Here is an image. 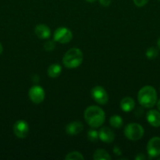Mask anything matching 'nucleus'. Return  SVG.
<instances>
[{
  "mask_svg": "<svg viewBox=\"0 0 160 160\" xmlns=\"http://www.w3.org/2000/svg\"><path fill=\"white\" fill-rule=\"evenodd\" d=\"M84 118L86 123L93 128L101 126L105 120V113L99 106H92L88 107L84 112Z\"/></svg>",
  "mask_w": 160,
  "mask_h": 160,
  "instance_id": "obj_1",
  "label": "nucleus"
},
{
  "mask_svg": "<svg viewBox=\"0 0 160 160\" xmlns=\"http://www.w3.org/2000/svg\"><path fill=\"white\" fill-rule=\"evenodd\" d=\"M137 99L143 107H153L157 102L156 91L152 86H144L138 92Z\"/></svg>",
  "mask_w": 160,
  "mask_h": 160,
  "instance_id": "obj_2",
  "label": "nucleus"
},
{
  "mask_svg": "<svg viewBox=\"0 0 160 160\" xmlns=\"http://www.w3.org/2000/svg\"><path fill=\"white\" fill-rule=\"evenodd\" d=\"M83 60V52L77 48H72L67 50L63 57V63L68 69L77 68L81 65Z\"/></svg>",
  "mask_w": 160,
  "mask_h": 160,
  "instance_id": "obj_3",
  "label": "nucleus"
},
{
  "mask_svg": "<svg viewBox=\"0 0 160 160\" xmlns=\"http://www.w3.org/2000/svg\"><path fill=\"white\" fill-rule=\"evenodd\" d=\"M144 128L141 125L136 123H131L127 124L124 129V134L130 141L136 142L140 140L144 135Z\"/></svg>",
  "mask_w": 160,
  "mask_h": 160,
  "instance_id": "obj_4",
  "label": "nucleus"
},
{
  "mask_svg": "<svg viewBox=\"0 0 160 160\" xmlns=\"http://www.w3.org/2000/svg\"><path fill=\"white\" fill-rule=\"evenodd\" d=\"M53 39L55 42L61 44L68 43L72 39V33L68 28L61 27L54 31Z\"/></svg>",
  "mask_w": 160,
  "mask_h": 160,
  "instance_id": "obj_5",
  "label": "nucleus"
},
{
  "mask_svg": "<svg viewBox=\"0 0 160 160\" xmlns=\"http://www.w3.org/2000/svg\"><path fill=\"white\" fill-rule=\"evenodd\" d=\"M92 98L97 102L98 104L106 105L108 102V95L106 90L101 86H95L91 90Z\"/></svg>",
  "mask_w": 160,
  "mask_h": 160,
  "instance_id": "obj_6",
  "label": "nucleus"
},
{
  "mask_svg": "<svg viewBox=\"0 0 160 160\" xmlns=\"http://www.w3.org/2000/svg\"><path fill=\"white\" fill-rule=\"evenodd\" d=\"M28 96L33 103L40 104L45 98V92H44V89L40 86L34 85L29 89Z\"/></svg>",
  "mask_w": 160,
  "mask_h": 160,
  "instance_id": "obj_7",
  "label": "nucleus"
},
{
  "mask_svg": "<svg viewBox=\"0 0 160 160\" xmlns=\"http://www.w3.org/2000/svg\"><path fill=\"white\" fill-rule=\"evenodd\" d=\"M147 152L150 159L160 156V138L154 137L149 140L147 145Z\"/></svg>",
  "mask_w": 160,
  "mask_h": 160,
  "instance_id": "obj_8",
  "label": "nucleus"
},
{
  "mask_svg": "<svg viewBox=\"0 0 160 160\" xmlns=\"http://www.w3.org/2000/svg\"><path fill=\"white\" fill-rule=\"evenodd\" d=\"M29 132V126L24 120H18L13 125V133L19 138H24Z\"/></svg>",
  "mask_w": 160,
  "mask_h": 160,
  "instance_id": "obj_9",
  "label": "nucleus"
},
{
  "mask_svg": "<svg viewBox=\"0 0 160 160\" xmlns=\"http://www.w3.org/2000/svg\"><path fill=\"white\" fill-rule=\"evenodd\" d=\"M83 124L79 121H74L71 122L70 123L66 126V133L67 134L71 136H75L78 134L79 133H81L83 131Z\"/></svg>",
  "mask_w": 160,
  "mask_h": 160,
  "instance_id": "obj_10",
  "label": "nucleus"
},
{
  "mask_svg": "<svg viewBox=\"0 0 160 160\" xmlns=\"http://www.w3.org/2000/svg\"><path fill=\"white\" fill-rule=\"evenodd\" d=\"M99 138L104 143H111L115 139V134L109 128H102L99 131Z\"/></svg>",
  "mask_w": 160,
  "mask_h": 160,
  "instance_id": "obj_11",
  "label": "nucleus"
},
{
  "mask_svg": "<svg viewBox=\"0 0 160 160\" xmlns=\"http://www.w3.org/2000/svg\"><path fill=\"white\" fill-rule=\"evenodd\" d=\"M147 120L151 126L154 128L160 127V112L152 109L149 110L147 113Z\"/></svg>",
  "mask_w": 160,
  "mask_h": 160,
  "instance_id": "obj_12",
  "label": "nucleus"
},
{
  "mask_svg": "<svg viewBox=\"0 0 160 160\" xmlns=\"http://www.w3.org/2000/svg\"><path fill=\"white\" fill-rule=\"evenodd\" d=\"M36 36L41 39H47L50 36V30L49 27L44 24H39L35 28Z\"/></svg>",
  "mask_w": 160,
  "mask_h": 160,
  "instance_id": "obj_13",
  "label": "nucleus"
},
{
  "mask_svg": "<svg viewBox=\"0 0 160 160\" xmlns=\"http://www.w3.org/2000/svg\"><path fill=\"white\" fill-rule=\"evenodd\" d=\"M120 107L123 112H129L133 110L135 107V102L131 97H125L120 102Z\"/></svg>",
  "mask_w": 160,
  "mask_h": 160,
  "instance_id": "obj_14",
  "label": "nucleus"
},
{
  "mask_svg": "<svg viewBox=\"0 0 160 160\" xmlns=\"http://www.w3.org/2000/svg\"><path fill=\"white\" fill-rule=\"evenodd\" d=\"M61 71H62V68H61V65L57 63H54L49 67L48 70H47V74L51 78H55L60 76Z\"/></svg>",
  "mask_w": 160,
  "mask_h": 160,
  "instance_id": "obj_15",
  "label": "nucleus"
},
{
  "mask_svg": "<svg viewBox=\"0 0 160 160\" xmlns=\"http://www.w3.org/2000/svg\"><path fill=\"white\" fill-rule=\"evenodd\" d=\"M94 160H110L111 157L110 155L104 149H97L93 154Z\"/></svg>",
  "mask_w": 160,
  "mask_h": 160,
  "instance_id": "obj_16",
  "label": "nucleus"
},
{
  "mask_svg": "<svg viewBox=\"0 0 160 160\" xmlns=\"http://www.w3.org/2000/svg\"><path fill=\"white\" fill-rule=\"evenodd\" d=\"M110 125L114 128H120L123 124V120L122 117L119 115H114L110 118Z\"/></svg>",
  "mask_w": 160,
  "mask_h": 160,
  "instance_id": "obj_17",
  "label": "nucleus"
},
{
  "mask_svg": "<svg viewBox=\"0 0 160 160\" xmlns=\"http://www.w3.org/2000/svg\"><path fill=\"white\" fill-rule=\"evenodd\" d=\"M66 160H83L84 157L82 155V153L78 152H69L68 154L65 157Z\"/></svg>",
  "mask_w": 160,
  "mask_h": 160,
  "instance_id": "obj_18",
  "label": "nucleus"
},
{
  "mask_svg": "<svg viewBox=\"0 0 160 160\" xmlns=\"http://www.w3.org/2000/svg\"><path fill=\"white\" fill-rule=\"evenodd\" d=\"M158 50L155 47H150V48H147V52H146V56L150 59H155L158 56Z\"/></svg>",
  "mask_w": 160,
  "mask_h": 160,
  "instance_id": "obj_19",
  "label": "nucleus"
},
{
  "mask_svg": "<svg viewBox=\"0 0 160 160\" xmlns=\"http://www.w3.org/2000/svg\"><path fill=\"white\" fill-rule=\"evenodd\" d=\"M88 139L91 142H96L99 139V134L96 130L91 129L88 131Z\"/></svg>",
  "mask_w": 160,
  "mask_h": 160,
  "instance_id": "obj_20",
  "label": "nucleus"
},
{
  "mask_svg": "<svg viewBox=\"0 0 160 160\" xmlns=\"http://www.w3.org/2000/svg\"><path fill=\"white\" fill-rule=\"evenodd\" d=\"M55 47H56V44H55L54 41L50 40L44 43V48H45V51H52V50L54 49Z\"/></svg>",
  "mask_w": 160,
  "mask_h": 160,
  "instance_id": "obj_21",
  "label": "nucleus"
},
{
  "mask_svg": "<svg viewBox=\"0 0 160 160\" xmlns=\"http://www.w3.org/2000/svg\"><path fill=\"white\" fill-rule=\"evenodd\" d=\"M149 2V0H133V2L138 7H143V6H145L147 2Z\"/></svg>",
  "mask_w": 160,
  "mask_h": 160,
  "instance_id": "obj_22",
  "label": "nucleus"
},
{
  "mask_svg": "<svg viewBox=\"0 0 160 160\" xmlns=\"http://www.w3.org/2000/svg\"><path fill=\"white\" fill-rule=\"evenodd\" d=\"M99 2L101 5L102 6H104V7H108L110 6L111 2V0H99Z\"/></svg>",
  "mask_w": 160,
  "mask_h": 160,
  "instance_id": "obj_23",
  "label": "nucleus"
},
{
  "mask_svg": "<svg viewBox=\"0 0 160 160\" xmlns=\"http://www.w3.org/2000/svg\"><path fill=\"white\" fill-rule=\"evenodd\" d=\"M135 159L136 160H144V159H146V157L142 154V153H139V154H138L137 156L135 157Z\"/></svg>",
  "mask_w": 160,
  "mask_h": 160,
  "instance_id": "obj_24",
  "label": "nucleus"
},
{
  "mask_svg": "<svg viewBox=\"0 0 160 160\" xmlns=\"http://www.w3.org/2000/svg\"><path fill=\"white\" fill-rule=\"evenodd\" d=\"M114 152L115 155H121L122 154V152H121L120 148H119V147H117V146H115L114 148Z\"/></svg>",
  "mask_w": 160,
  "mask_h": 160,
  "instance_id": "obj_25",
  "label": "nucleus"
},
{
  "mask_svg": "<svg viewBox=\"0 0 160 160\" xmlns=\"http://www.w3.org/2000/svg\"><path fill=\"white\" fill-rule=\"evenodd\" d=\"M157 107H158V110H159V112H160V99L158 100V102H157Z\"/></svg>",
  "mask_w": 160,
  "mask_h": 160,
  "instance_id": "obj_26",
  "label": "nucleus"
},
{
  "mask_svg": "<svg viewBox=\"0 0 160 160\" xmlns=\"http://www.w3.org/2000/svg\"><path fill=\"white\" fill-rule=\"evenodd\" d=\"M3 45H2V44L0 43V55L3 53Z\"/></svg>",
  "mask_w": 160,
  "mask_h": 160,
  "instance_id": "obj_27",
  "label": "nucleus"
},
{
  "mask_svg": "<svg viewBox=\"0 0 160 160\" xmlns=\"http://www.w3.org/2000/svg\"><path fill=\"white\" fill-rule=\"evenodd\" d=\"M157 45H158V48H160V38L158 39V41H157Z\"/></svg>",
  "mask_w": 160,
  "mask_h": 160,
  "instance_id": "obj_28",
  "label": "nucleus"
},
{
  "mask_svg": "<svg viewBox=\"0 0 160 160\" xmlns=\"http://www.w3.org/2000/svg\"><path fill=\"white\" fill-rule=\"evenodd\" d=\"M86 1L88 2L92 3V2H95V1H97V0H86Z\"/></svg>",
  "mask_w": 160,
  "mask_h": 160,
  "instance_id": "obj_29",
  "label": "nucleus"
},
{
  "mask_svg": "<svg viewBox=\"0 0 160 160\" xmlns=\"http://www.w3.org/2000/svg\"><path fill=\"white\" fill-rule=\"evenodd\" d=\"M159 159V160H160V158H159V159Z\"/></svg>",
  "mask_w": 160,
  "mask_h": 160,
  "instance_id": "obj_30",
  "label": "nucleus"
},
{
  "mask_svg": "<svg viewBox=\"0 0 160 160\" xmlns=\"http://www.w3.org/2000/svg\"><path fill=\"white\" fill-rule=\"evenodd\" d=\"M159 1H160V0H159Z\"/></svg>",
  "mask_w": 160,
  "mask_h": 160,
  "instance_id": "obj_31",
  "label": "nucleus"
}]
</instances>
